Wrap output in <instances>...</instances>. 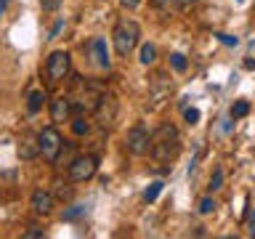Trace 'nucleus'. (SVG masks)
<instances>
[{
	"instance_id": "nucleus-1",
	"label": "nucleus",
	"mask_w": 255,
	"mask_h": 239,
	"mask_svg": "<svg viewBox=\"0 0 255 239\" xmlns=\"http://www.w3.org/2000/svg\"><path fill=\"white\" fill-rule=\"evenodd\" d=\"M149 154L154 162L159 165H170L175 157L181 154V138H178V130L173 125H162L159 130L151 135V149Z\"/></svg>"
},
{
	"instance_id": "nucleus-2",
	"label": "nucleus",
	"mask_w": 255,
	"mask_h": 239,
	"mask_svg": "<svg viewBox=\"0 0 255 239\" xmlns=\"http://www.w3.org/2000/svg\"><path fill=\"white\" fill-rule=\"evenodd\" d=\"M138 37H141V27L133 19L117 21L115 32H112V43H115L117 56H130L135 51V45H138Z\"/></svg>"
},
{
	"instance_id": "nucleus-3",
	"label": "nucleus",
	"mask_w": 255,
	"mask_h": 239,
	"mask_svg": "<svg viewBox=\"0 0 255 239\" xmlns=\"http://www.w3.org/2000/svg\"><path fill=\"white\" fill-rule=\"evenodd\" d=\"M69 69H72V56L67 51H53L45 59V77H48V83H53V85L61 83V80L69 75Z\"/></svg>"
},
{
	"instance_id": "nucleus-4",
	"label": "nucleus",
	"mask_w": 255,
	"mask_h": 239,
	"mask_svg": "<svg viewBox=\"0 0 255 239\" xmlns=\"http://www.w3.org/2000/svg\"><path fill=\"white\" fill-rule=\"evenodd\" d=\"M37 143H40V154H43L48 162H56L61 154V146L67 141L61 138V133L56 130V127H43V130L37 133Z\"/></svg>"
},
{
	"instance_id": "nucleus-5",
	"label": "nucleus",
	"mask_w": 255,
	"mask_h": 239,
	"mask_svg": "<svg viewBox=\"0 0 255 239\" xmlns=\"http://www.w3.org/2000/svg\"><path fill=\"white\" fill-rule=\"evenodd\" d=\"M96 170H99V157L96 154H83V157H75L69 162V181L75 183H85L91 181Z\"/></svg>"
},
{
	"instance_id": "nucleus-6",
	"label": "nucleus",
	"mask_w": 255,
	"mask_h": 239,
	"mask_svg": "<svg viewBox=\"0 0 255 239\" xmlns=\"http://www.w3.org/2000/svg\"><path fill=\"white\" fill-rule=\"evenodd\" d=\"M125 149L130 151V154H135V157L149 154V149H151V135H149L146 127H143V125L130 127V130H128V135H125Z\"/></svg>"
},
{
	"instance_id": "nucleus-7",
	"label": "nucleus",
	"mask_w": 255,
	"mask_h": 239,
	"mask_svg": "<svg viewBox=\"0 0 255 239\" xmlns=\"http://www.w3.org/2000/svg\"><path fill=\"white\" fill-rule=\"evenodd\" d=\"M72 109H75V101L69 96H56L51 101V120L53 122H67L72 117Z\"/></svg>"
},
{
	"instance_id": "nucleus-8",
	"label": "nucleus",
	"mask_w": 255,
	"mask_h": 239,
	"mask_svg": "<svg viewBox=\"0 0 255 239\" xmlns=\"http://www.w3.org/2000/svg\"><path fill=\"white\" fill-rule=\"evenodd\" d=\"M91 56H93L96 67H101V69L112 67V59H109V51H107V40H104V37H96L91 43Z\"/></svg>"
},
{
	"instance_id": "nucleus-9",
	"label": "nucleus",
	"mask_w": 255,
	"mask_h": 239,
	"mask_svg": "<svg viewBox=\"0 0 255 239\" xmlns=\"http://www.w3.org/2000/svg\"><path fill=\"white\" fill-rule=\"evenodd\" d=\"M32 210H35L37 215H51L53 213V197H51V191L37 189L35 194H32Z\"/></svg>"
},
{
	"instance_id": "nucleus-10",
	"label": "nucleus",
	"mask_w": 255,
	"mask_h": 239,
	"mask_svg": "<svg viewBox=\"0 0 255 239\" xmlns=\"http://www.w3.org/2000/svg\"><path fill=\"white\" fill-rule=\"evenodd\" d=\"M43 101H45V91H32L27 96V112L29 115H37L43 109Z\"/></svg>"
},
{
	"instance_id": "nucleus-11",
	"label": "nucleus",
	"mask_w": 255,
	"mask_h": 239,
	"mask_svg": "<svg viewBox=\"0 0 255 239\" xmlns=\"http://www.w3.org/2000/svg\"><path fill=\"white\" fill-rule=\"evenodd\" d=\"M19 154H21L24 159L37 157V154H40V143H37V138H35V141H32V138H24V141L19 143Z\"/></svg>"
},
{
	"instance_id": "nucleus-12",
	"label": "nucleus",
	"mask_w": 255,
	"mask_h": 239,
	"mask_svg": "<svg viewBox=\"0 0 255 239\" xmlns=\"http://www.w3.org/2000/svg\"><path fill=\"white\" fill-rule=\"evenodd\" d=\"M138 61L146 64V67H149V64H154L157 61V48L151 45V43H143L141 45V53H138Z\"/></svg>"
},
{
	"instance_id": "nucleus-13",
	"label": "nucleus",
	"mask_w": 255,
	"mask_h": 239,
	"mask_svg": "<svg viewBox=\"0 0 255 239\" xmlns=\"http://www.w3.org/2000/svg\"><path fill=\"white\" fill-rule=\"evenodd\" d=\"M250 115V101H237L234 107H231V117L234 120H242Z\"/></svg>"
},
{
	"instance_id": "nucleus-14",
	"label": "nucleus",
	"mask_w": 255,
	"mask_h": 239,
	"mask_svg": "<svg viewBox=\"0 0 255 239\" xmlns=\"http://www.w3.org/2000/svg\"><path fill=\"white\" fill-rule=\"evenodd\" d=\"M159 191H162V181H151L146 186V191H143V199H146V202H154L159 197Z\"/></svg>"
},
{
	"instance_id": "nucleus-15",
	"label": "nucleus",
	"mask_w": 255,
	"mask_h": 239,
	"mask_svg": "<svg viewBox=\"0 0 255 239\" xmlns=\"http://www.w3.org/2000/svg\"><path fill=\"white\" fill-rule=\"evenodd\" d=\"M170 67L175 72H186V56L183 53H170Z\"/></svg>"
},
{
	"instance_id": "nucleus-16",
	"label": "nucleus",
	"mask_w": 255,
	"mask_h": 239,
	"mask_svg": "<svg viewBox=\"0 0 255 239\" xmlns=\"http://www.w3.org/2000/svg\"><path fill=\"white\" fill-rule=\"evenodd\" d=\"M215 207H218V205H215L213 197H202V199H199V213H202V215H210Z\"/></svg>"
},
{
	"instance_id": "nucleus-17",
	"label": "nucleus",
	"mask_w": 255,
	"mask_h": 239,
	"mask_svg": "<svg viewBox=\"0 0 255 239\" xmlns=\"http://www.w3.org/2000/svg\"><path fill=\"white\" fill-rule=\"evenodd\" d=\"M72 130H75V135H85L88 130H91V125H88L85 117H77L75 122H72Z\"/></svg>"
},
{
	"instance_id": "nucleus-18",
	"label": "nucleus",
	"mask_w": 255,
	"mask_h": 239,
	"mask_svg": "<svg viewBox=\"0 0 255 239\" xmlns=\"http://www.w3.org/2000/svg\"><path fill=\"white\" fill-rule=\"evenodd\" d=\"M221 183H223V170H221V167H215V173L210 175V191H218Z\"/></svg>"
},
{
	"instance_id": "nucleus-19",
	"label": "nucleus",
	"mask_w": 255,
	"mask_h": 239,
	"mask_svg": "<svg viewBox=\"0 0 255 239\" xmlns=\"http://www.w3.org/2000/svg\"><path fill=\"white\" fill-rule=\"evenodd\" d=\"M61 3H64V0H40V8H43L45 13H53Z\"/></svg>"
},
{
	"instance_id": "nucleus-20",
	"label": "nucleus",
	"mask_w": 255,
	"mask_h": 239,
	"mask_svg": "<svg viewBox=\"0 0 255 239\" xmlns=\"http://www.w3.org/2000/svg\"><path fill=\"white\" fill-rule=\"evenodd\" d=\"M183 117H186L189 125H197L199 122V109H186V112H183Z\"/></svg>"
},
{
	"instance_id": "nucleus-21",
	"label": "nucleus",
	"mask_w": 255,
	"mask_h": 239,
	"mask_svg": "<svg viewBox=\"0 0 255 239\" xmlns=\"http://www.w3.org/2000/svg\"><path fill=\"white\" fill-rule=\"evenodd\" d=\"M83 210H85V207L75 205V207H72V210H67V213H64V221H75V218H77V215L83 213Z\"/></svg>"
},
{
	"instance_id": "nucleus-22",
	"label": "nucleus",
	"mask_w": 255,
	"mask_h": 239,
	"mask_svg": "<svg viewBox=\"0 0 255 239\" xmlns=\"http://www.w3.org/2000/svg\"><path fill=\"white\" fill-rule=\"evenodd\" d=\"M40 237H43V229H37V226H32V229L24 231V239H40Z\"/></svg>"
},
{
	"instance_id": "nucleus-23",
	"label": "nucleus",
	"mask_w": 255,
	"mask_h": 239,
	"mask_svg": "<svg viewBox=\"0 0 255 239\" xmlns=\"http://www.w3.org/2000/svg\"><path fill=\"white\" fill-rule=\"evenodd\" d=\"M215 37H218V40H221V43H223V45H237V43H239V37H231V35H223V32H218V35H215Z\"/></svg>"
},
{
	"instance_id": "nucleus-24",
	"label": "nucleus",
	"mask_w": 255,
	"mask_h": 239,
	"mask_svg": "<svg viewBox=\"0 0 255 239\" xmlns=\"http://www.w3.org/2000/svg\"><path fill=\"white\" fill-rule=\"evenodd\" d=\"M120 5L128 8V11H133V8H138V5H141V0H120Z\"/></svg>"
},
{
	"instance_id": "nucleus-25",
	"label": "nucleus",
	"mask_w": 255,
	"mask_h": 239,
	"mask_svg": "<svg viewBox=\"0 0 255 239\" xmlns=\"http://www.w3.org/2000/svg\"><path fill=\"white\" fill-rule=\"evenodd\" d=\"M250 234H253V237H255V213H253V215H250Z\"/></svg>"
}]
</instances>
